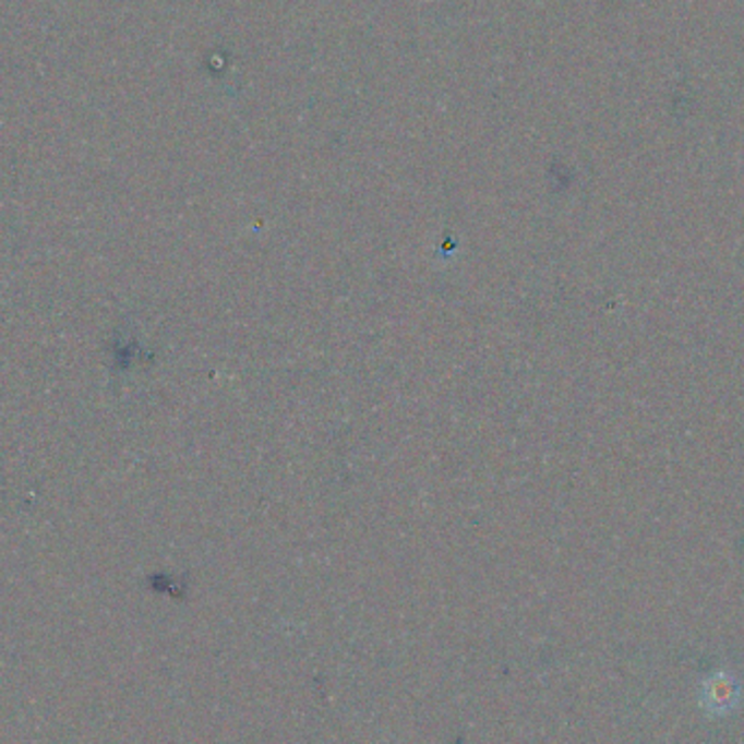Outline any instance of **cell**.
I'll use <instances>...</instances> for the list:
<instances>
[{
	"label": "cell",
	"instance_id": "6da1fadb",
	"mask_svg": "<svg viewBox=\"0 0 744 744\" xmlns=\"http://www.w3.org/2000/svg\"><path fill=\"white\" fill-rule=\"evenodd\" d=\"M736 701H739V686L732 677L717 675L706 684L704 704L708 706L710 712L725 715L736 706Z\"/></svg>",
	"mask_w": 744,
	"mask_h": 744
}]
</instances>
